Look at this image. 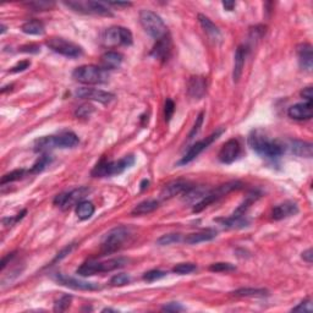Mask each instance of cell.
<instances>
[{"label": "cell", "instance_id": "obj_1", "mask_svg": "<svg viewBox=\"0 0 313 313\" xmlns=\"http://www.w3.org/2000/svg\"><path fill=\"white\" fill-rule=\"evenodd\" d=\"M251 148L262 157L278 158L285 152L284 146L278 141L270 140L263 130H253L248 136Z\"/></svg>", "mask_w": 313, "mask_h": 313}, {"label": "cell", "instance_id": "obj_2", "mask_svg": "<svg viewBox=\"0 0 313 313\" xmlns=\"http://www.w3.org/2000/svg\"><path fill=\"white\" fill-rule=\"evenodd\" d=\"M77 135L71 131L61 132L55 136H46L36 140L34 142V151L47 152L53 148H72L78 144Z\"/></svg>", "mask_w": 313, "mask_h": 313}, {"label": "cell", "instance_id": "obj_3", "mask_svg": "<svg viewBox=\"0 0 313 313\" xmlns=\"http://www.w3.org/2000/svg\"><path fill=\"white\" fill-rule=\"evenodd\" d=\"M127 263H129V260L124 257L112 258V260L103 261V262L88 261V262H85L77 268L76 274L81 275V277H92V275L98 274V273H107L119 269V268L125 267Z\"/></svg>", "mask_w": 313, "mask_h": 313}, {"label": "cell", "instance_id": "obj_4", "mask_svg": "<svg viewBox=\"0 0 313 313\" xmlns=\"http://www.w3.org/2000/svg\"><path fill=\"white\" fill-rule=\"evenodd\" d=\"M135 164L134 156H125L124 158L115 162H108V160L102 159L91 171L93 177H107L114 176V175H120L126 169L131 168Z\"/></svg>", "mask_w": 313, "mask_h": 313}, {"label": "cell", "instance_id": "obj_5", "mask_svg": "<svg viewBox=\"0 0 313 313\" xmlns=\"http://www.w3.org/2000/svg\"><path fill=\"white\" fill-rule=\"evenodd\" d=\"M140 22L144 31L156 41L168 36V27L165 26L162 17L151 10H142L140 12Z\"/></svg>", "mask_w": 313, "mask_h": 313}, {"label": "cell", "instance_id": "obj_6", "mask_svg": "<svg viewBox=\"0 0 313 313\" xmlns=\"http://www.w3.org/2000/svg\"><path fill=\"white\" fill-rule=\"evenodd\" d=\"M72 77L83 85H100L108 81V72L96 65H82L73 70Z\"/></svg>", "mask_w": 313, "mask_h": 313}, {"label": "cell", "instance_id": "obj_7", "mask_svg": "<svg viewBox=\"0 0 313 313\" xmlns=\"http://www.w3.org/2000/svg\"><path fill=\"white\" fill-rule=\"evenodd\" d=\"M129 236L130 230L126 226H117V228L112 229L103 238L102 245H100L102 252L104 255H109V253L115 252V251L122 247L125 241L129 239Z\"/></svg>", "mask_w": 313, "mask_h": 313}, {"label": "cell", "instance_id": "obj_8", "mask_svg": "<svg viewBox=\"0 0 313 313\" xmlns=\"http://www.w3.org/2000/svg\"><path fill=\"white\" fill-rule=\"evenodd\" d=\"M46 44L54 53L60 54V55L66 56V58L76 59L80 58L83 54V49L78 44L68 41L65 38H61V37H50L49 39H47Z\"/></svg>", "mask_w": 313, "mask_h": 313}, {"label": "cell", "instance_id": "obj_9", "mask_svg": "<svg viewBox=\"0 0 313 313\" xmlns=\"http://www.w3.org/2000/svg\"><path fill=\"white\" fill-rule=\"evenodd\" d=\"M241 187V182L239 181H230V182H226V184L221 185L219 186L218 189L213 190V191H209L203 198L201 199L199 202H197L196 204L193 206V212L194 213H199V212L203 211L204 208H207L208 206H211L212 203L217 202L218 199H220L221 197L226 196L229 192L234 191V190H238Z\"/></svg>", "mask_w": 313, "mask_h": 313}, {"label": "cell", "instance_id": "obj_10", "mask_svg": "<svg viewBox=\"0 0 313 313\" xmlns=\"http://www.w3.org/2000/svg\"><path fill=\"white\" fill-rule=\"evenodd\" d=\"M134 42L131 31L121 26H113L103 34V44L105 47L131 46Z\"/></svg>", "mask_w": 313, "mask_h": 313}, {"label": "cell", "instance_id": "obj_11", "mask_svg": "<svg viewBox=\"0 0 313 313\" xmlns=\"http://www.w3.org/2000/svg\"><path fill=\"white\" fill-rule=\"evenodd\" d=\"M64 4L73 11L86 15H98V16H113L112 10L105 2L100 1H65Z\"/></svg>", "mask_w": 313, "mask_h": 313}, {"label": "cell", "instance_id": "obj_12", "mask_svg": "<svg viewBox=\"0 0 313 313\" xmlns=\"http://www.w3.org/2000/svg\"><path fill=\"white\" fill-rule=\"evenodd\" d=\"M91 192V190L88 187H78V189L72 190L70 192H66V193H60L54 198L53 203L55 204L56 207L59 208L64 209H70L71 207L73 206H77L80 202H82L85 199V197L87 196L88 193Z\"/></svg>", "mask_w": 313, "mask_h": 313}, {"label": "cell", "instance_id": "obj_13", "mask_svg": "<svg viewBox=\"0 0 313 313\" xmlns=\"http://www.w3.org/2000/svg\"><path fill=\"white\" fill-rule=\"evenodd\" d=\"M224 131H225V129H224V127H221V129H218L216 132H213L211 136H208V137H206L204 140H201V141L196 142V144H194L193 146H192L191 148H190L189 151L186 152V154H185V156L181 158V160L177 163V165H185V164H189V163H191L192 160H193L196 157H198L199 154H201L202 152L204 151V149L208 148V146H211V144H213V142L216 141L217 139H219Z\"/></svg>", "mask_w": 313, "mask_h": 313}, {"label": "cell", "instance_id": "obj_14", "mask_svg": "<svg viewBox=\"0 0 313 313\" xmlns=\"http://www.w3.org/2000/svg\"><path fill=\"white\" fill-rule=\"evenodd\" d=\"M53 279L63 287L70 288L73 290H80V291H93V290L100 289L99 285L96 284V283L85 282V280H80L77 278L69 277V275L63 274V273H55L53 275Z\"/></svg>", "mask_w": 313, "mask_h": 313}, {"label": "cell", "instance_id": "obj_15", "mask_svg": "<svg viewBox=\"0 0 313 313\" xmlns=\"http://www.w3.org/2000/svg\"><path fill=\"white\" fill-rule=\"evenodd\" d=\"M75 96L80 99H87V100H96V102L103 103V104H109L113 102L115 96L110 92H105V91L97 90V88H88L82 87L77 88L75 91Z\"/></svg>", "mask_w": 313, "mask_h": 313}, {"label": "cell", "instance_id": "obj_16", "mask_svg": "<svg viewBox=\"0 0 313 313\" xmlns=\"http://www.w3.org/2000/svg\"><path fill=\"white\" fill-rule=\"evenodd\" d=\"M239 154H240V144L238 140L231 139L223 144L219 151L218 158L223 164H231L238 159Z\"/></svg>", "mask_w": 313, "mask_h": 313}, {"label": "cell", "instance_id": "obj_17", "mask_svg": "<svg viewBox=\"0 0 313 313\" xmlns=\"http://www.w3.org/2000/svg\"><path fill=\"white\" fill-rule=\"evenodd\" d=\"M207 92V80L203 76H192L187 82V95L193 99H201Z\"/></svg>", "mask_w": 313, "mask_h": 313}, {"label": "cell", "instance_id": "obj_18", "mask_svg": "<svg viewBox=\"0 0 313 313\" xmlns=\"http://www.w3.org/2000/svg\"><path fill=\"white\" fill-rule=\"evenodd\" d=\"M288 115L291 119L299 120V121L310 120L313 115V104L311 102H304L291 105L288 110Z\"/></svg>", "mask_w": 313, "mask_h": 313}, {"label": "cell", "instance_id": "obj_19", "mask_svg": "<svg viewBox=\"0 0 313 313\" xmlns=\"http://www.w3.org/2000/svg\"><path fill=\"white\" fill-rule=\"evenodd\" d=\"M297 213H299V206H297L296 202L287 201L273 208L272 218L274 220H282V219L296 216Z\"/></svg>", "mask_w": 313, "mask_h": 313}, {"label": "cell", "instance_id": "obj_20", "mask_svg": "<svg viewBox=\"0 0 313 313\" xmlns=\"http://www.w3.org/2000/svg\"><path fill=\"white\" fill-rule=\"evenodd\" d=\"M191 185L187 181H182V180H177V181H172L170 184L165 185L164 189L160 192V198L162 199H169L172 197L177 196V194H184L189 189H191Z\"/></svg>", "mask_w": 313, "mask_h": 313}, {"label": "cell", "instance_id": "obj_21", "mask_svg": "<svg viewBox=\"0 0 313 313\" xmlns=\"http://www.w3.org/2000/svg\"><path fill=\"white\" fill-rule=\"evenodd\" d=\"M300 68L305 71H311L313 68V49L310 43L300 44L297 47Z\"/></svg>", "mask_w": 313, "mask_h": 313}, {"label": "cell", "instance_id": "obj_22", "mask_svg": "<svg viewBox=\"0 0 313 313\" xmlns=\"http://www.w3.org/2000/svg\"><path fill=\"white\" fill-rule=\"evenodd\" d=\"M170 51H171V41H170V37L167 36L157 41L156 46L152 49L151 55L156 59H159V60L165 61L169 59Z\"/></svg>", "mask_w": 313, "mask_h": 313}, {"label": "cell", "instance_id": "obj_23", "mask_svg": "<svg viewBox=\"0 0 313 313\" xmlns=\"http://www.w3.org/2000/svg\"><path fill=\"white\" fill-rule=\"evenodd\" d=\"M217 230L214 229H204V230L198 231V233L190 234L185 238V242L189 245H197V243L206 242V241H212L217 238Z\"/></svg>", "mask_w": 313, "mask_h": 313}, {"label": "cell", "instance_id": "obj_24", "mask_svg": "<svg viewBox=\"0 0 313 313\" xmlns=\"http://www.w3.org/2000/svg\"><path fill=\"white\" fill-rule=\"evenodd\" d=\"M247 49L243 47H238L235 51V61H234V71H233V78L234 82H239L241 75H242L243 66H245V59Z\"/></svg>", "mask_w": 313, "mask_h": 313}, {"label": "cell", "instance_id": "obj_25", "mask_svg": "<svg viewBox=\"0 0 313 313\" xmlns=\"http://www.w3.org/2000/svg\"><path fill=\"white\" fill-rule=\"evenodd\" d=\"M290 151L292 154L302 158H311L313 154L312 144L306 141H300V140H294L290 142Z\"/></svg>", "mask_w": 313, "mask_h": 313}, {"label": "cell", "instance_id": "obj_26", "mask_svg": "<svg viewBox=\"0 0 313 313\" xmlns=\"http://www.w3.org/2000/svg\"><path fill=\"white\" fill-rule=\"evenodd\" d=\"M102 68L104 70H113V69H118L120 68V65L122 64V59L124 56L121 55L120 53L118 51H107L102 55Z\"/></svg>", "mask_w": 313, "mask_h": 313}, {"label": "cell", "instance_id": "obj_27", "mask_svg": "<svg viewBox=\"0 0 313 313\" xmlns=\"http://www.w3.org/2000/svg\"><path fill=\"white\" fill-rule=\"evenodd\" d=\"M198 22L199 24L202 26L203 31L206 32L207 36L209 37L211 39H219L220 38V31H219L218 27L212 22L211 19H208L207 16L204 15L199 14L198 15Z\"/></svg>", "mask_w": 313, "mask_h": 313}, {"label": "cell", "instance_id": "obj_28", "mask_svg": "<svg viewBox=\"0 0 313 313\" xmlns=\"http://www.w3.org/2000/svg\"><path fill=\"white\" fill-rule=\"evenodd\" d=\"M159 207V202L157 199H146V201L141 202L137 204L134 209L131 211L132 216H144V214H149L154 212Z\"/></svg>", "mask_w": 313, "mask_h": 313}, {"label": "cell", "instance_id": "obj_29", "mask_svg": "<svg viewBox=\"0 0 313 313\" xmlns=\"http://www.w3.org/2000/svg\"><path fill=\"white\" fill-rule=\"evenodd\" d=\"M217 221L220 223V225H223L226 229H242L245 226L248 225V220L245 219V217H236L231 216L229 218L225 219H218Z\"/></svg>", "mask_w": 313, "mask_h": 313}, {"label": "cell", "instance_id": "obj_30", "mask_svg": "<svg viewBox=\"0 0 313 313\" xmlns=\"http://www.w3.org/2000/svg\"><path fill=\"white\" fill-rule=\"evenodd\" d=\"M21 31L31 36H42L44 33V24L39 20H29L21 26Z\"/></svg>", "mask_w": 313, "mask_h": 313}, {"label": "cell", "instance_id": "obj_31", "mask_svg": "<svg viewBox=\"0 0 313 313\" xmlns=\"http://www.w3.org/2000/svg\"><path fill=\"white\" fill-rule=\"evenodd\" d=\"M208 190L203 189V187H193L187 190L182 196H184V201L186 203H197V202L201 201L207 193H208Z\"/></svg>", "mask_w": 313, "mask_h": 313}, {"label": "cell", "instance_id": "obj_32", "mask_svg": "<svg viewBox=\"0 0 313 313\" xmlns=\"http://www.w3.org/2000/svg\"><path fill=\"white\" fill-rule=\"evenodd\" d=\"M96 208L92 202L82 201L76 206V216L80 220H87L95 213Z\"/></svg>", "mask_w": 313, "mask_h": 313}, {"label": "cell", "instance_id": "obj_33", "mask_svg": "<svg viewBox=\"0 0 313 313\" xmlns=\"http://www.w3.org/2000/svg\"><path fill=\"white\" fill-rule=\"evenodd\" d=\"M231 294L238 297H265L269 295L265 289H255V288H241L235 290Z\"/></svg>", "mask_w": 313, "mask_h": 313}, {"label": "cell", "instance_id": "obj_34", "mask_svg": "<svg viewBox=\"0 0 313 313\" xmlns=\"http://www.w3.org/2000/svg\"><path fill=\"white\" fill-rule=\"evenodd\" d=\"M51 162V157L48 156L47 153H44L43 156L39 157L38 160L32 165L31 169L28 170V174H39V172L43 171Z\"/></svg>", "mask_w": 313, "mask_h": 313}, {"label": "cell", "instance_id": "obj_35", "mask_svg": "<svg viewBox=\"0 0 313 313\" xmlns=\"http://www.w3.org/2000/svg\"><path fill=\"white\" fill-rule=\"evenodd\" d=\"M27 172H28V170H24V169L12 170V171L7 172V174H5L4 176L1 177V181H0V184H1V186H4V185L10 184V182L17 181V180H21L22 177H24V175L27 174Z\"/></svg>", "mask_w": 313, "mask_h": 313}, {"label": "cell", "instance_id": "obj_36", "mask_svg": "<svg viewBox=\"0 0 313 313\" xmlns=\"http://www.w3.org/2000/svg\"><path fill=\"white\" fill-rule=\"evenodd\" d=\"M181 240L182 238L180 234H167V235H163L158 239L157 245L168 246V245H171V243L181 242Z\"/></svg>", "mask_w": 313, "mask_h": 313}, {"label": "cell", "instance_id": "obj_37", "mask_svg": "<svg viewBox=\"0 0 313 313\" xmlns=\"http://www.w3.org/2000/svg\"><path fill=\"white\" fill-rule=\"evenodd\" d=\"M209 270L216 273H228V272H234V270H236V267L228 262H218V263H213V265L209 267Z\"/></svg>", "mask_w": 313, "mask_h": 313}, {"label": "cell", "instance_id": "obj_38", "mask_svg": "<svg viewBox=\"0 0 313 313\" xmlns=\"http://www.w3.org/2000/svg\"><path fill=\"white\" fill-rule=\"evenodd\" d=\"M196 269L197 267L196 265H193V263H179V265H176L174 268H172V272L180 275H185V274H190V273L194 272Z\"/></svg>", "mask_w": 313, "mask_h": 313}, {"label": "cell", "instance_id": "obj_39", "mask_svg": "<svg viewBox=\"0 0 313 313\" xmlns=\"http://www.w3.org/2000/svg\"><path fill=\"white\" fill-rule=\"evenodd\" d=\"M24 5H27L33 11H47V10H50L51 7H54L55 4L51 1H29Z\"/></svg>", "mask_w": 313, "mask_h": 313}, {"label": "cell", "instance_id": "obj_40", "mask_svg": "<svg viewBox=\"0 0 313 313\" xmlns=\"http://www.w3.org/2000/svg\"><path fill=\"white\" fill-rule=\"evenodd\" d=\"M131 282V277L126 273H120V274H115L114 277L110 279V285L112 287H124Z\"/></svg>", "mask_w": 313, "mask_h": 313}, {"label": "cell", "instance_id": "obj_41", "mask_svg": "<svg viewBox=\"0 0 313 313\" xmlns=\"http://www.w3.org/2000/svg\"><path fill=\"white\" fill-rule=\"evenodd\" d=\"M168 273L164 272V270H160V269H152L149 272L144 273V282H148V283H153L156 280H160L162 278L167 277Z\"/></svg>", "mask_w": 313, "mask_h": 313}, {"label": "cell", "instance_id": "obj_42", "mask_svg": "<svg viewBox=\"0 0 313 313\" xmlns=\"http://www.w3.org/2000/svg\"><path fill=\"white\" fill-rule=\"evenodd\" d=\"M71 300H72V297H71L70 295H64V296H61L60 299H59L58 301L55 302V306H54V311H55V312L66 311V310L69 309V306H70Z\"/></svg>", "mask_w": 313, "mask_h": 313}, {"label": "cell", "instance_id": "obj_43", "mask_svg": "<svg viewBox=\"0 0 313 313\" xmlns=\"http://www.w3.org/2000/svg\"><path fill=\"white\" fill-rule=\"evenodd\" d=\"M292 312H304V313H311L313 311V307H312V301L310 299L305 300L302 301L301 304L297 305L296 307L291 310Z\"/></svg>", "mask_w": 313, "mask_h": 313}, {"label": "cell", "instance_id": "obj_44", "mask_svg": "<svg viewBox=\"0 0 313 313\" xmlns=\"http://www.w3.org/2000/svg\"><path fill=\"white\" fill-rule=\"evenodd\" d=\"M93 110L95 109H93V107L91 104H82L80 108H77L75 114L77 118H87L92 114Z\"/></svg>", "mask_w": 313, "mask_h": 313}, {"label": "cell", "instance_id": "obj_45", "mask_svg": "<svg viewBox=\"0 0 313 313\" xmlns=\"http://www.w3.org/2000/svg\"><path fill=\"white\" fill-rule=\"evenodd\" d=\"M203 117H204V113H201V114H199L198 117H197L196 122H194L193 127H192V130H191V132L189 134V140L193 139V137L196 136V135L199 132L202 124H203Z\"/></svg>", "mask_w": 313, "mask_h": 313}, {"label": "cell", "instance_id": "obj_46", "mask_svg": "<svg viewBox=\"0 0 313 313\" xmlns=\"http://www.w3.org/2000/svg\"><path fill=\"white\" fill-rule=\"evenodd\" d=\"M175 112V103L172 102L171 99H167L165 100V107H164V115H165V120L168 122L170 121V119L172 118Z\"/></svg>", "mask_w": 313, "mask_h": 313}, {"label": "cell", "instance_id": "obj_47", "mask_svg": "<svg viewBox=\"0 0 313 313\" xmlns=\"http://www.w3.org/2000/svg\"><path fill=\"white\" fill-rule=\"evenodd\" d=\"M26 213H27V211H26V209H24V211H22L21 213L17 214L16 217H11V218H4V219H2V224H4L5 226L15 225V224H16L17 221H20L22 218H24V216H26Z\"/></svg>", "mask_w": 313, "mask_h": 313}, {"label": "cell", "instance_id": "obj_48", "mask_svg": "<svg viewBox=\"0 0 313 313\" xmlns=\"http://www.w3.org/2000/svg\"><path fill=\"white\" fill-rule=\"evenodd\" d=\"M265 27H263V26H256L255 28L251 29V32H250L251 42L258 41V39L262 38L263 34H265Z\"/></svg>", "mask_w": 313, "mask_h": 313}, {"label": "cell", "instance_id": "obj_49", "mask_svg": "<svg viewBox=\"0 0 313 313\" xmlns=\"http://www.w3.org/2000/svg\"><path fill=\"white\" fill-rule=\"evenodd\" d=\"M29 66H31V61L29 60H24V61H20V63H17L16 65L12 66L11 69L9 70L10 73H17V72H22V71H24L26 69H28Z\"/></svg>", "mask_w": 313, "mask_h": 313}, {"label": "cell", "instance_id": "obj_50", "mask_svg": "<svg viewBox=\"0 0 313 313\" xmlns=\"http://www.w3.org/2000/svg\"><path fill=\"white\" fill-rule=\"evenodd\" d=\"M162 310L167 312H179V311H184V307H182L180 304H177V302H170V304L165 305L164 307H162Z\"/></svg>", "mask_w": 313, "mask_h": 313}, {"label": "cell", "instance_id": "obj_51", "mask_svg": "<svg viewBox=\"0 0 313 313\" xmlns=\"http://www.w3.org/2000/svg\"><path fill=\"white\" fill-rule=\"evenodd\" d=\"M20 51H22V53L37 54L41 51V48H39L38 46H36V44H27V46H22L21 48H20Z\"/></svg>", "mask_w": 313, "mask_h": 313}, {"label": "cell", "instance_id": "obj_52", "mask_svg": "<svg viewBox=\"0 0 313 313\" xmlns=\"http://www.w3.org/2000/svg\"><path fill=\"white\" fill-rule=\"evenodd\" d=\"M73 247H75V245H73V243H71V245H69L68 247L64 248L63 251H60V252L58 253V256H56V257H55V260L53 261V263H54V262H58V261H61V260H63V258H65L66 256L69 255V253H71V251L73 250Z\"/></svg>", "mask_w": 313, "mask_h": 313}, {"label": "cell", "instance_id": "obj_53", "mask_svg": "<svg viewBox=\"0 0 313 313\" xmlns=\"http://www.w3.org/2000/svg\"><path fill=\"white\" fill-rule=\"evenodd\" d=\"M301 97L304 98L305 102H311L312 103V98H313V92H312V87L309 86V87L304 88L301 91Z\"/></svg>", "mask_w": 313, "mask_h": 313}, {"label": "cell", "instance_id": "obj_54", "mask_svg": "<svg viewBox=\"0 0 313 313\" xmlns=\"http://www.w3.org/2000/svg\"><path fill=\"white\" fill-rule=\"evenodd\" d=\"M302 258H304V261H306L307 263H310V265H311V263L313 262V251H312V248H309V250L304 251V252H302Z\"/></svg>", "mask_w": 313, "mask_h": 313}, {"label": "cell", "instance_id": "obj_55", "mask_svg": "<svg viewBox=\"0 0 313 313\" xmlns=\"http://www.w3.org/2000/svg\"><path fill=\"white\" fill-rule=\"evenodd\" d=\"M15 257V252H12V253H9V255L6 256V257H4L1 260V263H0V269L1 270H4L5 269V267H6V265L7 263L10 262V261L12 260V258Z\"/></svg>", "mask_w": 313, "mask_h": 313}, {"label": "cell", "instance_id": "obj_56", "mask_svg": "<svg viewBox=\"0 0 313 313\" xmlns=\"http://www.w3.org/2000/svg\"><path fill=\"white\" fill-rule=\"evenodd\" d=\"M108 4V6H109V5H112V6H117V7H130L132 5V2H121V1H109V2H107Z\"/></svg>", "mask_w": 313, "mask_h": 313}, {"label": "cell", "instance_id": "obj_57", "mask_svg": "<svg viewBox=\"0 0 313 313\" xmlns=\"http://www.w3.org/2000/svg\"><path fill=\"white\" fill-rule=\"evenodd\" d=\"M235 1H223L224 9L228 10V11H233L234 7H235Z\"/></svg>", "mask_w": 313, "mask_h": 313}, {"label": "cell", "instance_id": "obj_58", "mask_svg": "<svg viewBox=\"0 0 313 313\" xmlns=\"http://www.w3.org/2000/svg\"><path fill=\"white\" fill-rule=\"evenodd\" d=\"M148 185H149L148 180H144V181L141 182V190H142V191H144V190H146L147 187H148Z\"/></svg>", "mask_w": 313, "mask_h": 313}, {"label": "cell", "instance_id": "obj_59", "mask_svg": "<svg viewBox=\"0 0 313 313\" xmlns=\"http://www.w3.org/2000/svg\"><path fill=\"white\" fill-rule=\"evenodd\" d=\"M5 32H6V27H5V24H1V34H4Z\"/></svg>", "mask_w": 313, "mask_h": 313}]
</instances>
